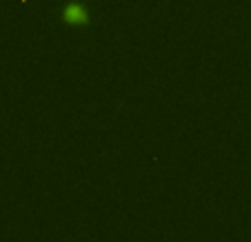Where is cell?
<instances>
[{
  "label": "cell",
  "instance_id": "1",
  "mask_svg": "<svg viewBox=\"0 0 251 242\" xmlns=\"http://www.w3.org/2000/svg\"><path fill=\"white\" fill-rule=\"evenodd\" d=\"M65 16H67V20H71V23H85L87 20V11L82 9L80 5H69Z\"/></svg>",
  "mask_w": 251,
  "mask_h": 242
}]
</instances>
